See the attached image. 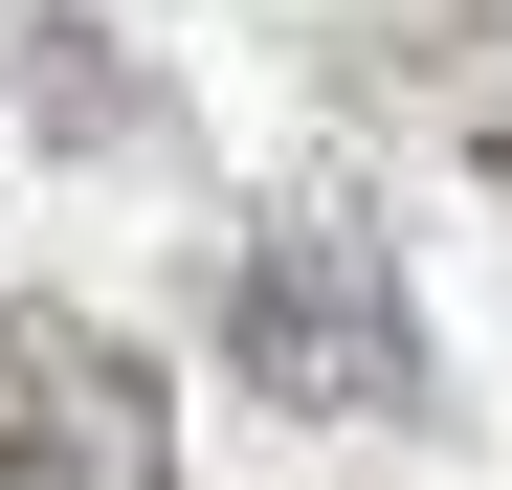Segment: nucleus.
Wrapping results in <instances>:
<instances>
[{
  "label": "nucleus",
  "mask_w": 512,
  "mask_h": 490,
  "mask_svg": "<svg viewBox=\"0 0 512 490\" xmlns=\"http://www.w3.org/2000/svg\"><path fill=\"white\" fill-rule=\"evenodd\" d=\"M0 90H23V134H156V90H134V45L112 23H67V0H0Z\"/></svg>",
  "instance_id": "nucleus-3"
},
{
  "label": "nucleus",
  "mask_w": 512,
  "mask_h": 490,
  "mask_svg": "<svg viewBox=\"0 0 512 490\" xmlns=\"http://www.w3.org/2000/svg\"><path fill=\"white\" fill-rule=\"evenodd\" d=\"M223 357H245V401H290V424H423V312H401V245L357 201H290L223 268Z\"/></svg>",
  "instance_id": "nucleus-1"
},
{
  "label": "nucleus",
  "mask_w": 512,
  "mask_h": 490,
  "mask_svg": "<svg viewBox=\"0 0 512 490\" xmlns=\"http://www.w3.org/2000/svg\"><path fill=\"white\" fill-rule=\"evenodd\" d=\"M0 490H179V401L112 312L0 290Z\"/></svg>",
  "instance_id": "nucleus-2"
},
{
  "label": "nucleus",
  "mask_w": 512,
  "mask_h": 490,
  "mask_svg": "<svg viewBox=\"0 0 512 490\" xmlns=\"http://www.w3.org/2000/svg\"><path fill=\"white\" fill-rule=\"evenodd\" d=\"M401 90L446 112V156L512 201V23H423V45H401Z\"/></svg>",
  "instance_id": "nucleus-4"
}]
</instances>
